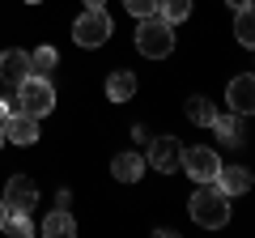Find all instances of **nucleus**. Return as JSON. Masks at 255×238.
Masks as SVG:
<instances>
[{
    "label": "nucleus",
    "mask_w": 255,
    "mask_h": 238,
    "mask_svg": "<svg viewBox=\"0 0 255 238\" xmlns=\"http://www.w3.org/2000/svg\"><path fill=\"white\" fill-rule=\"evenodd\" d=\"M183 174H187L191 183H213L217 179V170H221V157L213 153V149H204V145H196V149H183Z\"/></svg>",
    "instance_id": "39448f33"
},
{
    "label": "nucleus",
    "mask_w": 255,
    "mask_h": 238,
    "mask_svg": "<svg viewBox=\"0 0 255 238\" xmlns=\"http://www.w3.org/2000/svg\"><path fill=\"white\" fill-rule=\"evenodd\" d=\"M132 94H136V77L128 73V68H115V73L107 77V98L111 102H128Z\"/></svg>",
    "instance_id": "4468645a"
},
{
    "label": "nucleus",
    "mask_w": 255,
    "mask_h": 238,
    "mask_svg": "<svg viewBox=\"0 0 255 238\" xmlns=\"http://www.w3.org/2000/svg\"><path fill=\"white\" fill-rule=\"evenodd\" d=\"M226 102H230V111H238V115H255V73L234 77L230 90H226Z\"/></svg>",
    "instance_id": "1a4fd4ad"
},
{
    "label": "nucleus",
    "mask_w": 255,
    "mask_h": 238,
    "mask_svg": "<svg viewBox=\"0 0 255 238\" xmlns=\"http://www.w3.org/2000/svg\"><path fill=\"white\" fill-rule=\"evenodd\" d=\"M4 204H9V213H30L38 204V187L30 174H13L9 183H4Z\"/></svg>",
    "instance_id": "423d86ee"
},
{
    "label": "nucleus",
    "mask_w": 255,
    "mask_h": 238,
    "mask_svg": "<svg viewBox=\"0 0 255 238\" xmlns=\"http://www.w3.org/2000/svg\"><path fill=\"white\" fill-rule=\"evenodd\" d=\"M13 111H21V107H17V98H0V123H4Z\"/></svg>",
    "instance_id": "4be33fe9"
},
{
    "label": "nucleus",
    "mask_w": 255,
    "mask_h": 238,
    "mask_svg": "<svg viewBox=\"0 0 255 238\" xmlns=\"http://www.w3.org/2000/svg\"><path fill=\"white\" fill-rule=\"evenodd\" d=\"M136 47H140V55H149V60H166V55L174 51V26L166 17H140V26H136Z\"/></svg>",
    "instance_id": "f03ea898"
},
{
    "label": "nucleus",
    "mask_w": 255,
    "mask_h": 238,
    "mask_svg": "<svg viewBox=\"0 0 255 238\" xmlns=\"http://www.w3.org/2000/svg\"><path fill=\"white\" fill-rule=\"evenodd\" d=\"M157 17H166L170 26L191 17V0H157Z\"/></svg>",
    "instance_id": "a211bd4d"
},
{
    "label": "nucleus",
    "mask_w": 255,
    "mask_h": 238,
    "mask_svg": "<svg viewBox=\"0 0 255 238\" xmlns=\"http://www.w3.org/2000/svg\"><path fill=\"white\" fill-rule=\"evenodd\" d=\"M234 38H238L243 47H255V4L234 9Z\"/></svg>",
    "instance_id": "f3484780"
},
{
    "label": "nucleus",
    "mask_w": 255,
    "mask_h": 238,
    "mask_svg": "<svg viewBox=\"0 0 255 238\" xmlns=\"http://www.w3.org/2000/svg\"><path fill=\"white\" fill-rule=\"evenodd\" d=\"M0 128H4V140H9V145H34L38 140V119L26 115V111H13Z\"/></svg>",
    "instance_id": "6e6552de"
},
{
    "label": "nucleus",
    "mask_w": 255,
    "mask_h": 238,
    "mask_svg": "<svg viewBox=\"0 0 255 238\" xmlns=\"http://www.w3.org/2000/svg\"><path fill=\"white\" fill-rule=\"evenodd\" d=\"M13 94H17V107L26 111V115H34V119L51 115V107H55V90H51V81H47V77H38V73H30Z\"/></svg>",
    "instance_id": "20e7f679"
},
{
    "label": "nucleus",
    "mask_w": 255,
    "mask_h": 238,
    "mask_svg": "<svg viewBox=\"0 0 255 238\" xmlns=\"http://www.w3.org/2000/svg\"><path fill=\"white\" fill-rule=\"evenodd\" d=\"M4 221H9V204H4V196H0V230H4Z\"/></svg>",
    "instance_id": "5701e85b"
},
{
    "label": "nucleus",
    "mask_w": 255,
    "mask_h": 238,
    "mask_svg": "<svg viewBox=\"0 0 255 238\" xmlns=\"http://www.w3.org/2000/svg\"><path fill=\"white\" fill-rule=\"evenodd\" d=\"M26 4H43V0H26Z\"/></svg>",
    "instance_id": "bb28decb"
},
{
    "label": "nucleus",
    "mask_w": 255,
    "mask_h": 238,
    "mask_svg": "<svg viewBox=\"0 0 255 238\" xmlns=\"http://www.w3.org/2000/svg\"><path fill=\"white\" fill-rule=\"evenodd\" d=\"M0 149H4V128H0Z\"/></svg>",
    "instance_id": "a878e982"
},
{
    "label": "nucleus",
    "mask_w": 255,
    "mask_h": 238,
    "mask_svg": "<svg viewBox=\"0 0 255 238\" xmlns=\"http://www.w3.org/2000/svg\"><path fill=\"white\" fill-rule=\"evenodd\" d=\"M153 170H162V174H174L179 170V162H183V145L174 136H157L153 145H149V157H145Z\"/></svg>",
    "instance_id": "0eeeda50"
},
{
    "label": "nucleus",
    "mask_w": 255,
    "mask_h": 238,
    "mask_svg": "<svg viewBox=\"0 0 255 238\" xmlns=\"http://www.w3.org/2000/svg\"><path fill=\"white\" fill-rule=\"evenodd\" d=\"M145 157H140V153H132V149H128V153H115V157H111V174H115V179H119V183H136V179H140V174H145Z\"/></svg>",
    "instance_id": "ddd939ff"
},
{
    "label": "nucleus",
    "mask_w": 255,
    "mask_h": 238,
    "mask_svg": "<svg viewBox=\"0 0 255 238\" xmlns=\"http://www.w3.org/2000/svg\"><path fill=\"white\" fill-rule=\"evenodd\" d=\"M4 230H9L13 238H30V234H34V221H30V213H9Z\"/></svg>",
    "instance_id": "aec40b11"
},
{
    "label": "nucleus",
    "mask_w": 255,
    "mask_h": 238,
    "mask_svg": "<svg viewBox=\"0 0 255 238\" xmlns=\"http://www.w3.org/2000/svg\"><path fill=\"white\" fill-rule=\"evenodd\" d=\"M124 9L140 21V17H153V13H157V0H124Z\"/></svg>",
    "instance_id": "412c9836"
},
{
    "label": "nucleus",
    "mask_w": 255,
    "mask_h": 238,
    "mask_svg": "<svg viewBox=\"0 0 255 238\" xmlns=\"http://www.w3.org/2000/svg\"><path fill=\"white\" fill-rule=\"evenodd\" d=\"M111 34H115V21L107 17V9H85L81 17L73 21V43H77V47H85V51L102 47Z\"/></svg>",
    "instance_id": "7ed1b4c3"
},
{
    "label": "nucleus",
    "mask_w": 255,
    "mask_h": 238,
    "mask_svg": "<svg viewBox=\"0 0 255 238\" xmlns=\"http://www.w3.org/2000/svg\"><path fill=\"white\" fill-rule=\"evenodd\" d=\"M230 9H247V4H255V0H226Z\"/></svg>",
    "instance_id": "b1692460"
},
{
    "label": "nucleus",
    "mask_w": 255,
    "mask_h": 238,
    "mask_svg": "<svg viewBox=\"0 0 255 238\" xmlns=\"http://www.w3.org/2000/svg\"><path fill=\"white\" fill-rule=\"evenodd\" d=\"M243 119H247V115H238V111H226V115L217 111V119H213V132H217L221 145H230V149L247 145V123H243Z\"/></svg>",
    "instance_id": "9d476101"
},
{
    "label": "nucleus",
    "mask_w": 255,
    "mask_h": 238,
    "mask_svg": "<svg viewBox=\"0 0 255 238\" xmlns=\"http://www.w3.org/2000/svg\"><path fill=\"white\" fill-rule=\"evenodd\" d=\"M213 183L221 187L226 196H243V192H251V183H255V174L247 170V166H221L217 170V179Z\"/></svg>",
    "instance_id": "f8f14e48"
},
{
    "label": "nucleus",
    "mask_w": 255,
    "mask_h": 238,
    "mask_svg": "<svg viewBox=\"0 0 255 238\" xmlns=\"http://www.w3.org/2000/svg\"><path fill=\"white\" fill-rule=\"evenodd\" d=\"M26 77H30V51H17L13 47V51L0 55V81L9 85V90H17Z\"/></svg>",
    "instance_id": "9b49d317"
},
{
    "label": "nucleus",
    "mask_w": 255,
    "mask_h": 238,
    "mask_svg": "<svg viewBox=\"0 0 255 238\" xmlns=\"http://www.w3.org/2000/svg\"><path fill=\"white\" fill-rule=\"evenodd\" d=\"M191 221L204 230H221L230 221V196L217 183H200L196 196H191Z\"/></svg>",
    "instance_id": "f257e3e1"
},
{
    "label": "nucleus",
    "mask_w": 255,
    "mask_h": 238,
    "mask_svg": "<svg viewBox=\"0 0 255 238\" xmlns=\"http://www.w3.org/2000/svg\"><path fill=\"white\" fill-rule=\"evenodd\" d=\"M43 234H47V238L77 234V221H73V213H68V209H51V213L43 217Z\"/></svg>",
    "instance_id": "2eb2a0df"
},
{
    "label": "nucleus",
    "mask_w": 255,
    "mask_h": 238,
    "mask_svg": "<svg viewBox=\"0 0 255 238\" xmlns=\"http://www.w3.org/2000/svg\"><path fill=\"white\" fill-rule=\"evenodd\" d=\"M55 64H60V51H55V47H38V51H30V73L47 77Z\"/></svg>",
    "instance_id": "6ab92c4d"
},
{
    "label": "nucleus",
    "mask_w": 255,
    "mask_h": 238,
    "mask_svg": "<svg viewBox=\"0 0 255 238\" xmlns=\"http://www.w3.org/2000/svg\"><path fill=\"white\" fill-rule=\"evenodd\" d=\"M102 4H107V0H85V9H102Z\"/></svg>",
    "instance_id": "393cba45"
},
{
    "label": "nucleus",
    "mask_w": 255,
    "mask_h": 238,
    "mask_svg": "<svg viewBox=\"0 0 255 238\" xmlns=\"http://www.w3.org/2000/svg\"><path fill=\"white\" fill-rule=\"evenodd\" d=\"M187 119L196 123V128H213L217 111H213V102L204 98V94H191V98H187Z\"/></svg>",
    "instance_id": "dca6fc26"
}]
</instances>
